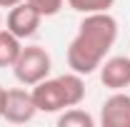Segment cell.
<instances>
[{
    "label": "cell",
    "mask_w": 130,
    "mask_h": 127,
    "mask_svg": "<svg viewBox=\"0 0 130 127\" xmlns=\"http://www.w3.org/2000/svg\"><path fill=\"white\" fill-rule=\"evenodd\" d=\"M115 40H118V20L110 15V10L83 15L78 32L68 45V67L83 77L98 72Z\"/></svg>",
    "instance_id": "cell-1"
},
{
    "label": "cell",
    "mask_w": 130,
    "mask_h": 127,
    "mask_svg": "<svg viewBox=\"0 0 130 127\" xmlns=\"http://www.w3.org/2000/svg\"><path fill=\"white\" fill-rule=\"evenodd\" d=\"M50 70H53V57L43 45H23L13 65V75L23 87H32L40 80L50 77Z\"/></svg>",
    "instance_id": "cell-2"
},
{
    "label": "cell",
    "mask_w": 130,
    "mask_h": 127,
    "mask_svg": "<svg viewBox=\"0 0 130 127\" xmlns=\"http://www.w3.org/2000/svg\"><path fill=\"white\" fill-rule=\"evenodd\" d=\"M40 23H43V15L32 8L28 0L13 5L8 10V15H5V28L13 32L15 37H20V40H30L32 35L38 32Z\"/></svg>",
    "instance_id": "cell-3"
},
{
    "label": "cell",
    "mask_w": 130,
    "mask_h": 127,
    "mask_svg": "<svg viewBox=\"0 0 130 127\" xmlns=\"http://www.w3.org/2000/svg\"><path fill=\"white\" fill-rule=\"evenodd\" d=\"M35 115H38V107H35V100H32L30 90H23V87L8 90L5 107H3V117H5L8 122H13V125H25V122H30Z\"/></svg>",
    "instance_id": "cell-4"
},
{
    "label": "cell",
    "mask_w": 130,
    "mask_h": 127,
    "mask_svg": "<svg viewBox=\"0 0 130 127\" xmlns=\"http://www.w3.org/2000/svg\"><path fill=\"white\" fill-rule=\"evenodd\" d=\"M32 100H35V107L38 112H45V115H58L63 112L68 105H65V95L58 77H45L40 80L38 85H32Z\"/></svg>",
    "instance_id": "cell-5"
},
{
    "label": "cell",
    "mask_w": 130,
    "mask_h": 127,
    "mask_svg": "<svg viewBox=\"0 0 130 127\" xmlns=\"http://www.w3.org/2000/svg\"><path fill=\"white\" fill-rule=\"evenodd\" d=\"M100 82L108 87V90H125L130 87V55H113V57H105L100 67Z\"/></svg>",
    "instance_id": "cell-6"
},
{
    "label": "cell",
    "mask_w": 130,
    "mask_h": 127,
    "mask_svg": "<svg viewBox=\"0 0 130 127\" xmlns=\"http://www.w3.org/2000/svg\"><path fill=\"white\" fill-rule=\"evenodd\" d=\"M103 127H130V92L115 90L100 107Z\"/></svg>",
    "instance_id": "cell-7"
},
{
    "label": "cell",
    "mask_w": 130,
    "mask_h": 127,
    "mask_svg": "<svg viewBox=\"0 0 130 127\" xmlns=\"http://www.w3.org/2000/svg\"><path fill=\"white\" fill-rule=\"evenodd\" d=\"M23 50V40L15 37L8 28H0V67H13Z\"/></svg>",
    "instance_id": "cell-8"
},
{
    "label": "cell",
    "mask_w": 130,
    "mask_h": 127,
    "mask_svg": "<svg viewBox=\"0 0 130 127\" xmlns=\"http://www.w3.org/2000/svg\"><path fill=\"white\" fill-rule=\"evenodd\" d=\"M58 127H95V117L75 105L58 115Z\"/></svg>",
    "instance_id": "cell-9"
},
{
    "label": "cell",
    "mask_w": 130,
    "mask_h": 127,
    "mask_svg": "<svg viewBox=\"0 0 130 127\" xmlns=\"http://www.w3.org/2000/svg\"><path fill=\"white\" fill-rule=\"evenodd\" d=\"M115 5V0H68V8L80 13V15H90V13H108Z\"/></svg>",
    "instance_id": "cell-10"
},
{
    "label": "cell",
    "mask_w": 130,
    "mask_h": 127,
    "mask_svg": "<svg viewBox=\"0 0 130 127\" xmlns=\"http://www.w3.org/2000/svg\"><path fill=\"white\" fill-rule=\"evenodd\" d=\"M32 8L40 13L43 17H53V15H58L60 10H63V5H65V0H28Z\"/></svg>",
    "instance_id": "cell-11"
},
{
    "label": "cell",
    "mask_w": 130,
    "mask_h": 127,
    "mask_svg": "<svg viewBox=\"0 0 130 127\" xmlns=\"http://www.w3.org/2000/svg\"><path fill=\"white\" fill-rule=\"evenodd\" d=\"M5 97H8V90L0 85V117H3V107H5Z\"/></svg>",
    "instance_id": "cell-12"
},
{
    "label": "cell",
    "mask_w": 130,
    "mask_h": 127,
    "mask_svg": "<svg viewBox=\"0 0 130 127\" xmlns=\"http://www.w3.org/2000/svg\"><path fill=\"white\" fill-rule=\"evenodd\" d=\"M18 3H23V0H0V8H13V5H18Z\"/></svg>",
    "instance_id": "cell-13"
},
{
    "label": "cell",
    "mask_w": 130,
    "mask_h": 127,
    "mask_svg": "<svg viewBox=\"0 0 130 127\" xmlns=\"http://www.w3.org/2000/svg\"><path fill=\"white\" fill-rule=\"evenodd\" d=\"M0 28H3V8H0Z\"/></svg>",
    "instance_id": "cell-14"
}]
</instances>
